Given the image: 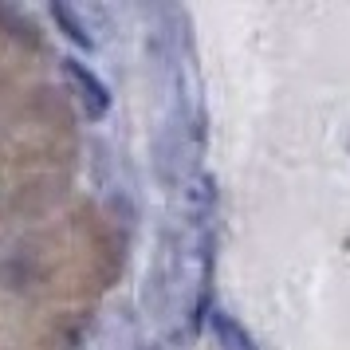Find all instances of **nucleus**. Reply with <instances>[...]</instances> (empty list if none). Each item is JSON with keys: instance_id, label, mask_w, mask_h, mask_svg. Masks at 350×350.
<instances>
[{"instance_id": "2", "label": "nucleus", "mask_w": 350, "mask_h": 350, "mask_svg": "<svg viewBox=\"0 0 350 350\" xmlns=\"http://www.w3.org/2000/svg\"><path fill=\"white\" fill-rule=\"evenodd\" d=\"M208 331H213V338L221 342V350H260L256 347V338H252V331H248L237 315L221 311V307L208 315Z\"/></svg>"}, {"instance_id": "3", "label": "nucleus", "mask_w": 350, "mask_h": 350, "mask_svg": "<svg viewBox=\"0 0 350 350\" xmlns=\"http://www.w3.org/2000/svg\"><path fill=\"white\" fill-rule=\"evenodd\" d=\"M51 20H55V24H59V28L67 32V40H71V44H79V48H87V51L95 48V40H91V32L83 28V20L75 16V12H71L67 4H55V8H51Z\"/></svg>"}, {"instance_id": "1", "label": "nucleus", "mask_w": 350, "mask_h": 350, "mask_svg": "<svg viewBox=\"0 0 350 350\" xmlns=\"http://www.w3.org/2000/svg\"><path fill=\"white\" fill-rule=\"evenodd\" d=\"M64 71H67V79L79 87V98L91 118H103V114L111 111V91L103 87V79H98L95 71H87L79 59H64Z\"/></svg>"}, {"instance_id": "4", "label": "nucleus", "mask_w": 350, "mask_h": 350, "mask_svg": "<svg viewBox=\"0 0 350 350\" xmlns=\"http://www.w3.org/2000/svg\"><path fill=\"white\" fill-rule=\"evenodd\" d=\"M142 350H158V347H142Z\"/></svg>"}]
</instances>
